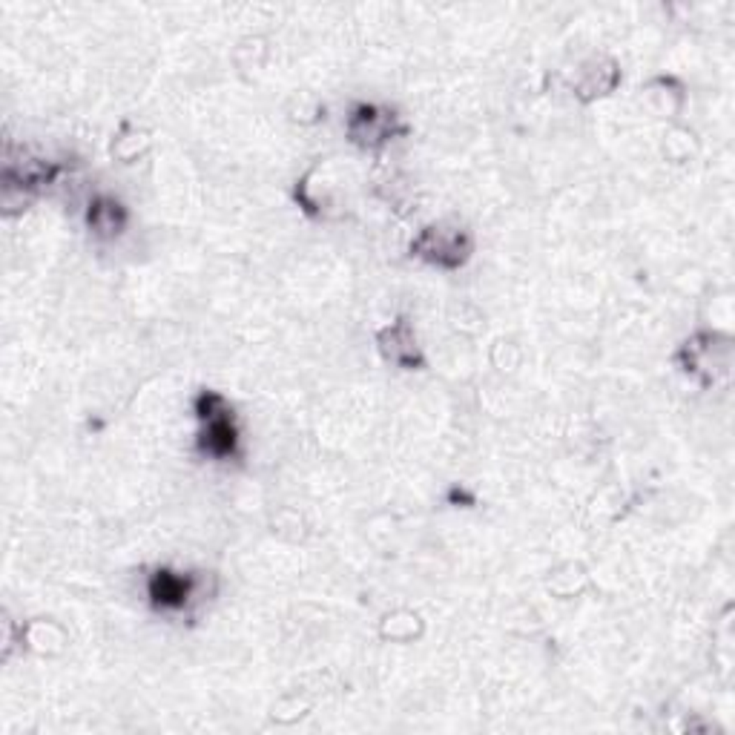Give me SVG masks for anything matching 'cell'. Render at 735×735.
I'll return each instance as SVG.
<instances>
[{"mask_svg": "<svg viewBox=\"0 0 735 735\" xmlns=\"http://www.w3.org/2000/svg\"><path fill=\"white\" fill-rule=\"evenodd\" d=\"M184 591H187V586H184L178 578H173V575H161V578H158L155 595H158L161 601H178V598H184Z\"/></svg>", "mask_w": 735, "mask_h": 735, "instance_id": "1", "label": "cell"}]
</instances>
